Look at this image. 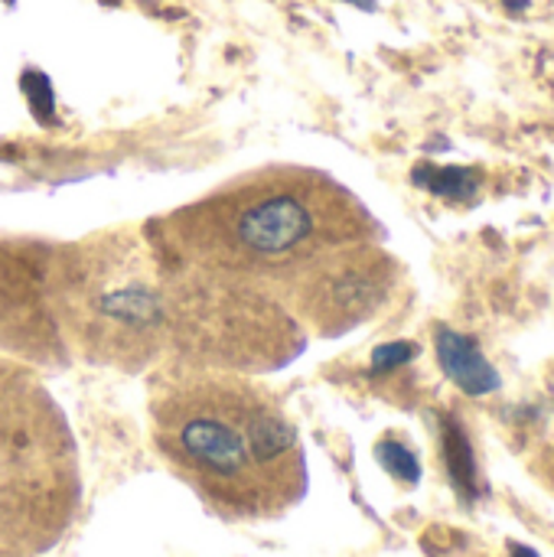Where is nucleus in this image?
<instances>
[{
  "label": "nucleus",
  "mask_w": 554,
  "mask_h": 557,
  "mask_svg": "<svg viewBox=\"0 0 554 557\" xmlns=\"http://www.w3.org/2000/svg\"><path fill=\"white\" fill-rule=\"evenodd\" d=\"M153 255L284 300L330 255L376 242L372 212L330 173L274 163L144 225Z\"/></svg>",
  "instance_id": "nucleus-1"
},
{
  "label": "nucleus",
  "mask_w": 554,
  "mask_h": 557,
  "mask_svg": "<svg viewBox=\"0 0 554 557\" xmlns=\"http://www.w3.org/2000/svg\"><path fill=\"white\" fill-rule=\"evenodd\" d=\"M150 424L160 457L225 519H274L307 493L297 428L251 375L170 366L153 385Z\"/></svg>",
  "instance_id": "nucleus-2"
},
{
  "label": "nucleus",
  "mask_w": 554,
  "mask_h": 557,
  "mask_svg": "<svg viewBox=\"0 0 554 557\" xmlns=\"http://www.w3.org/2000/svg\"><path fill=\"white\" fill-rule=\"evenodd\" d=\"M82 496L72 431L46 385L0 356V539L49 548L69 529Z\"/></svg>",
  "instance_id": "nucleus-3"
},
{
  "label": "nucleus",
  "mask_w": 554,
  "mask_h": 557,
  "mask_svg": "<svg viewBox=\"0 0 554 557\" xmlns=\"http://www.w3.org/2000/svg\"><path fill=\"white\" fill-rule=\"evenodd\" d=\"M56 251L39 238H0V346L33 362H62L69 352L56 310Z\"/></svg>",
  "instance_id": "nucleus-4"
},
{
  "label": "nucleus",
  "mask_w": 554,
  "mask_h": 557,
  "mask_svg": "<svg viewBox=\"0 0 554 557\" xmlns=\"http://www.w3.org/2000/svg\"><path fill=\"white\" fill-rule=\"evenodd\" d=\"M392 261L379 242L343 248L304 274L287 297L284 310L304 326V333L340 336L366 323L389 297Z\"/></svg>",
  "instance_id": "nucleus-5"
},
{
  "label": "nucleus",
  "mask_w": 554,
  "mask_h": 557,
  "mask_svg": "<svg viewBox=\"0 0 554 557\" xmlns=\"http://www.w3.org/2000/svg\"><path fill=\"white\" fill-rule=\"evenodd\" d=\"M434 346H438V359L444 375L470 398H483L503 388V375L496 372V366L483 356L480 343L467 333H457L451 326H438L434 333Z\"/></svg>",
  "instance_id": "nucleus-6"
},
{
  "label": "nucleus",
  "mask_w": 554,
  "mask_h": 557,
  "mask_svg": "<svg viewBox=\"0 0 554 557\" xmlns=\"http://www.w3.org/2000/svg\"><path fill=\"white\" fill-rule=\"evenodd\" d=\"M415 183L441 199H451V202H467L480 193V170L473 166H434V163H424L415 170Z\"/></svg>",
  "instance_id": "nucleus-7"
},
{
  "label": "nucleus",
  "mask_w": 554,
  "mask_h": 557,
  "mask_svg": "<svg viewBox=\"0 0 554 557\" xmlns=\"http://www.w3.org/2000/svg\"><path fill=\"white\" fill-rule=\"evenodd\" d=\"M444 460H447L457 493H464L467 499H477L480 496L477 457H473V447H470L464 428H457L454 421H444Z\"/></svg>",
  "instance_id": "nucleus-8"
},
{
  "label": "nucleus",
  "mask_w": 554,
  "mask_h": 557,
  "mask_svg": "<svg viewBox=\"0 0 554 557\" xmlns=\"http://www.w3.org/2000/svg\"><path fill=\"white\" fill-rule=\"evenodd\" d=\"M376 457H379V463H382L395 480H402V483H408V486H415V483L421 480V463H418V457H415L405 444L382 441L379 450H376Z\"/></svg>",
  "instance_id": "nucleus-9"
},
{
  "label": "nucleus",
  "mask_w": 554,
  "mask_h": 557,
  "mask_svg": "<svg viewBox=\"0 0 554 557\" xmlns=\"http://www.w3.org/2000/svg\"><path fill=\"white\" fill-rule=\"evenodd\" d=\"M418 356V346L415 343H385L372 352V369L376 372H392L398 366H408L411 359Z\"/></svg>",
  "instance_id": "nucleus-10"
},
{
  "label": "nucleus",
  "mask_w": 554,
  "mask_h": 557,
  "mask_svg": "<svg viewBox=\"0 0 554 557\" xmlns=\"http://www.w3.org/2000/svg\"><path fill=\"white\" fill-rule=\"evenodd\" d=\"M509 557H539V552H532L529 545H509Z\"/></svg>",
  "instance_id": "nucleus-11"
},
{
  "label": "nucleus",
  "mask_w": 554,
  "mask_h": 557,
  "mask_svg": "<svg viewBox=\"0 0 554 557\" xmlns=\"http://www.w3.org/2000/svg\"><path fill=\"white\" fill-rule=\"evenodd\" d=\"M349 3H359V7H366V10H372V7H376L372 0H349Z\"/></svg>",
  "instance_id": "nucleus-12"
}]
</instances>
